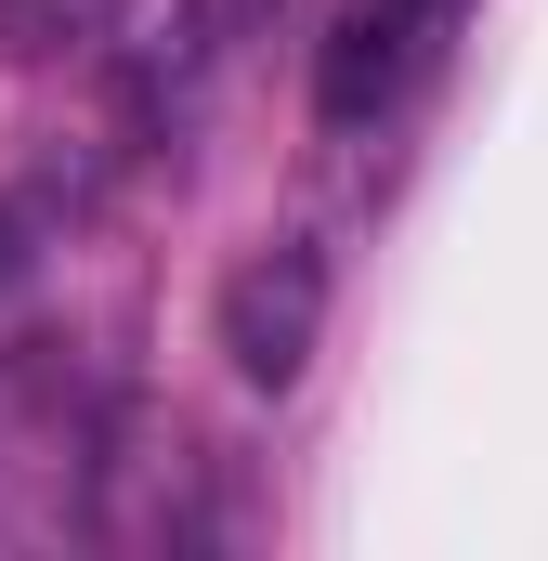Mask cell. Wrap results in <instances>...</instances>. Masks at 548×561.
I'll return each mask as SVG.
<instances>
[{"mask_svg": "<svg viewBox=\"0 0 548 561\" xmlns=\"http://www.w3.org/2000/svg\"><path fill=\"white\" fill-rule=\"evenodd\" d=\"M313 340H327V262H313L300 236L249 249V262L222 275V366H236L249 392H287V379L313 366Z\"/></svg>", "mask_w": 548, "mask_h": 561, "instance_id": "1", "label": "cell"}, {"mask_svg": "<svg viewBox=\"0 0 548 561\" xmlns=\"http://www.w3.org/2000/svg\"><path fill=\"white\" fill-rule=\"evenodd\" d=\"M444 13H457V0H340V26H327V53H313V105H327L340 131H366V118L418 79V53H431Z\"/></svg>", "mask_w": 548, "mask_h": 561, "instance_id": "2", "label": "cell"}, {"mask_svg": "<svg viewBox=\"0 0 548 561\" xmlns=\"http://www.w3.org/2000/svg\"><path fill=\"white\" fill-rule=\"evenodd\" d=\"M262 26H274V0H170V66H222Z\"/></svg>", "mask_w": 548, "mask_h": 561, "instance_id": "3", "label": "cell"}, {"mask_svg": "<svg viewBox=\"0 0 548 561\" xmlns=\"http://www.w3.org/2000/svg\"><path fill=\"white\" fill-rule=\"evenodd\" d=\"M0 26H13V53H92L118 26V0H13Z\"/></svg>", "mask_w": 548, "mask_h": 561, "instance_id": "4", "label": "cell"}, {"mask_svg": "<svg viewBox=\"0 0 548 561\" xmlns=\"http://www.w3.org/2000/svg\"><path fill=\"white\" fill-rule=\"evenodd\" d=\"M26 275V209H0V287Z\"/></svg>", "mask_w": 548, "mask_h": 561, "instance_id": "5", "label": "cell"}]
</instances>
